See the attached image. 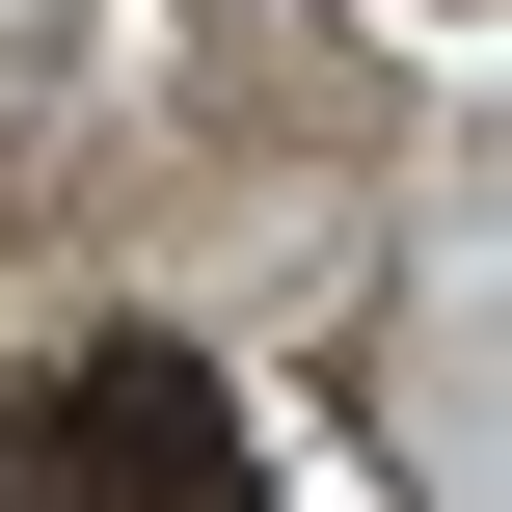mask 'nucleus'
Returning <instances> with one entry per match:
<instances>
[{
    "instance_id": "nucleus-1",
    "label": "nucleus",
    "mask_w": 512,
    "mask_h": 512,
    "mask_svg": "<svg viewBox=\"0 0 512 512\" xmlns=\"http://www.w3.org/2000/svg\"><path fill=\"white\" fill-rule=\"evenodd\" d=\"M0 512H243V405H216L162 324H108V351H54V378H27Z\"/></svg>"
}]
</instances>
